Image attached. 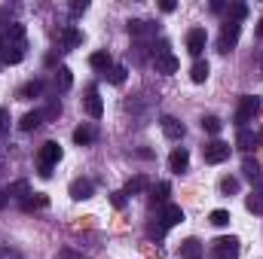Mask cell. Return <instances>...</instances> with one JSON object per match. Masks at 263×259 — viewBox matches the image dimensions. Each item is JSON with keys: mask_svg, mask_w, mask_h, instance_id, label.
Returning a JSON list of instances; mask_svg holds the SVG:
<instances>
[{"mask_svg": "<svg viewBox=\"0 0 263 259\" xmlns=\"http://www.w3.org/2000/svg\"><path fill=\"white\" fill-rule=\"evenodd\" d=\"M263 113V98H257V95H245L242 101H239V110H236V125L239 128H245L248 122H254V116H260Z\"/></svg>", "mask_w": 263, "mask_h": 259, "instance_id": "cell-1", "label": "cell"}, {"mask_svg": "<svg viewBox=\"0 0 263 259\" xmlns=\"http://www.w3.org/2000/svg\"><path fill=\"white\" fill-rule=\"evenodd\" d=\"M62 159V146L55 140H46L37 153V165H40V177H52V165H59Z\"/></svg>", "mask_w": 263, "mask_h": 259, "instance_id": "cell-2", "label": "cell"}, {"mask_svg": "<svg viewBox=\"0 0 263 259\" xmlns=\"http://www.w3.org/2000/svg\"><path fill=\"white\" fill-rule=\"evenodd\" d=\"M153 67H156V73H162V76H172V73H178V67H181V61L168 52V43H165V40L159 43V49H153Z\"/></svg>", "mask_w": 263, "mask_h": 259, "instance_id": "cell-3", "label": "cell"}, {"mask_svg": "<svg viewBox=\"0 0 263 259\" xmlns=\"http://www.w3.org/2000/svg\"><path fill=\"white\" fill-rule=\"evenodd\" d=\"M211 259H239V238L223 235V238L211 241Z\"/></svg>", "mask_w": 263, "mask_h": 259, "instance_id": "cell-4", "label": "cell"}, {"mask_svg": "<svg viewBox=\"0 0 263 259\" xmlns=\"http://www.w3.org/2000/svg\"><path fill=\"white\" fill-rule=\"evenodd\" d=\"M230 153H233V146L223 143V140H211V143L202 146V159H205L208 165H220V162H227Z\"/></svg>", "mask_w": 263, "mask_h": 259, "instance_id": "cell-5", "label": "cell"}, {"mask_svg": "<svg viewBox=\"0 0 263 259\" xmlns=\"http://www.w3.org/2000/svg\"><path fill=\"white\" fill-rule=\"evenodd\" d=\"M239 34H242V25H236V21H227L223 25V31H220V37H217V52H230L236 43H239Z\"/></svg>", "mask_w": 263, "mask_h": 259, "instance_id": "cell-6", "label": "cell"}, {"mask_svg": "<svg viewBox=\"0 0 263 259\" xmlns=\"http://www.w3.org/2000/svg\"><path fill=\"white\" fill-rule=\"evenodd\" d=\"M205 43H208V34H205V28H193V31L187 34V52H190L193 58H199V55H202Z\"/></svg>", "mask_w": 263, "mask_h": 259, "instance_id": "cell-7", "label": "cell"}, {"mask_svg": "<svg viewBox=\"0 0 263 259\" xmlns=\"http://www.w3.org/2000/svg\"><path fill=\"white\" fill-rule=\"evenodd\" d=\"M70 198L73 201H86V198H92L95 192V186H92V180H86V177H77V180H70Z\"/></svg>", "mask_w": 263, "mask_h": 259, "instance_id": "cell-8", "label": "cell"}, {"mask_svg": "<svg viewBox=\"0 0 263 259\" xmlns=\"http://www.w3.org/2000/svg\"><path fill=\"white\" fill-rule=\"evenodd\" d=\"M187 165H190V153H187V146H175L172 156H168V168H172L175 174H181V171H187Z\"/></svg>", "mask_w": 263, "mask_h": 259, "instance_id": "cell-9", "label": "cell"}, {"mask_svg": "<svg viewBox=\"0 0 263 259\" xmlns=\"http://www.w3.org/2000/svg\"><path fill=\"white\" fill-rule=\"evenodd\" d=\"M126 28H129L132 37H141V40H147V37H156V25H150V21H144V18H132Z\"/></svg>", "mask_w": 263, "mask_h": 259, "instance_id": "cell-10", "label": "cell"}, {"mask_svg": "<svg viewBox=\"0 0 263 259\" xmlns=\"http://www.w3.org/2000/svg\"><path fill=\"white\" fill-rule=\"evenodd\" d=\"M83 107H86V113H89L92 119H101V116H104V101L98 98V92H95V89H89V95H86Z\"/></svg>", "mask_w": 263, "mask_h": 259, "instance_id": "cell-11", "label": "cell"}, {"mask_svg": "<svg viewBox=\"0 0 263 259\" xmlns=\"http://www.w3.org/2000/svg\"><path fill=\"white\" fill-rule=\"evenodd\" d=\"M159 220H162V226H165V229H172V226L184 223V210H181V204H165V207H162V213H159Z\"/></svg>", "mask_w": 263, "mask_h": 259, "instance_id": "cell-12", "label": "cell"}, {"mask_svg": "<svg viewBox=\"0 0 263 259\" xmlns=\"http://www.w3.org/2000/svg\"><path fill=\"white\" fill-rule=\"evenodd\" d=\"M178 256H181V259H202V256H205V250H202V241H196V238H187V241H181V247H178Z\"/></svg>", "mask_w": 263, "mask_h": 259, "instance_id": "cell-13", "label": "cell"}, {"mask_svg": "<svg viewBox=\"0 0 263 259\" xmlns=\"http://www.w3.org/2000/svg\"><path fill=\"white\" fill-rule=\"evenodd\" d=\"M184 131H187L184 128V122H178L175 116H165V119H162V134H165L168 140H181Z\"/></svg>", "mask_w": 263, "mask_h": 259, "instance_id": "cell-14", "label": "cell"}, {"mask_svg": "<svg viewBox=\"0 0 263 259\" xmlns=\"http://www.w3.org/2000/svg\"><path fill=\"white\" fill-rule=\"evenodd\" d=\"M43 85H46L43 79H31V82H25V85L18 89V98H22V101H31V98H40V95H43Z\"/></svg>", "mask_w": 263, "mask_h": 259, "instance_id": "cell-15", "label": "cell"}, {"mask_svg": "<svg viewBox=\"0 0 263 259\" xmlns=\"http://www.w3.org/2000/svg\"><path fill=\"white\" fill-rule=\"evenodd\" d=\"M89 64L95 67V70H104V73H110V67H114V58H110V52H92L89 55Z\"/></svg>", "mask_w": 263, "mask_h": 259, "instance_id": "cell-16", "label": "cell"}, {"mask_svg": "<svg viewBox=\"0 0 263 259\" xmlns=\"http://www.w3.org/2000/svg\"><path fill=\"white\" fill-rule=\"evenodd\" d=\"M22 58H25V46H3V52H0L3 64H18Z\"/></svg>", "mask_w": 263, "mask_h": 259, "instance_id": "cell-17", "label": "cell"}, {"mask_svg": "<svg viewBox=\"0 0 263 259\" xmlns=\"http://www.w3.org/2000/svg\"><path fill=\"white\" fill-rule=\"evenodd\" d=\"M40 122H43V113H40V110H34V113H25V116H22L18 128H22V131H34V128H40Z\"/></svg>", "mask_w": 263, "mask_h": 259, "instance_id": "cell-18", "label": "cell"}, {"mask_svg": "<svg viewBox=\"0 0 263 259\" xmlns=\"http://www.w3.org/2000/svg\"><path fill=\"white\" fill-rule=\"evenodd\" d=\"M92 140H95V128H92V125H80V128H73V143L86 146V143H92Z\"/></svg>", "mask_w": 263, "mask_h": 259, "instance_id": "cell-19", "label": "cell"}, {"mask_svg": "<svg viewBox=\"0 0 263 259\" xmlns=\"http://www.w3.org/2000/svg\"><path fill=\"white\" fill-rule=\"evenodd\" d=\"M147 186H150V183H147V177H144V174H138V177H132L129 183H126V189H123V192H126V195H138V192H144Z\"/></svg>", "mask_w": 263, "mask_h": 259, "instance_id": "cell-20", "label": "cell"}, {"mask_svg": "<svg viewBox=\"0 0 263 259\" xmlns=\"http://www.w3.org/2000/svg\"><path fill=\"white\" fill-rule=\"evenodd\" d=\"M242 171H245V177L248 180H254V183H260L263 174H260V165L254 162V159H245V165H242Z\"/></svg>", "mask_w": 263, "mask_h": 259, "instance_id": "cell-21", "label": "cell"}, {"mask_svg": "<svg viewBox=\"0 0 263 259\" xmlns=\"http://www.w3.org/2000/svg\"><path fill=\"white\" fill-rule=\"evenodd\" d=\"M208 73H211L208 61H196L193 70H190V79H193V82H205V79H208Z\"/></svg>", "mask_w": 263, "mask_h": 259, "instance_id": "cell-22", "label": "cell"}, {"mask_svg": "<svg viewBox=\"0 0 263 259\" xmlns=\"http://www.w3.org/2000/svg\"><path fill=\"white\" fill-rule=\"evenodd\" d=\"M55 85H59L62 92H67V89L73 85V76H70V70H67V67H59V70H55Z\"/></svg>", "mask_w": 263, "mask_h": 259, "instance_id": "cell-23", "label": "cell"}, {"mask_svg": "<svg viewBox=\"0 0 263 259\" xmlns=\"http://www.w3.org/2000/svg\"><path fill=\"white\" fill-rule=\"evenodd\" d=\"M254 140H257V137H254V131L239 128V137H236V146H239V149H251V146H254Z\"/></svg>", "mask_w": 263, "mask_h": 259, "instance_id": "cell-24", "label": "cell"}, {"mask_svg": "<svg viewBox=\"0 0 263 259\" xmlns=\"http://www.w3.org/2000/svg\"><path fill=\"white\" fill-rule=\"evenodd\" d=\"M245 207L251 210V213H263V192L257 189V192H251L248 198H245Z\"/></svg>", "mask_w": 263, "mask_h": 259, "instance_id": "cell-25", "label": "cell"}, {"mask_svg": "<svg viewBox=\"0 0 263 259\" xmlns=\"http://www.w3.org/2000/svg\"><path fill=\"white\" fill-rule=\"evenodd\" d=\"M62 37H65V46H67V49H73V46H80V43H83V34H80L73 25H70V28H65V34H62Z\"/></svg>", "mask_w": 263, "mask_h": 259, "instance_id": "cell-26", "label": "cell"}, {"mask_svg": "<svg viewBox=\"0 0 263 259\" xmlns=\"http://www.w3.org/2000/svg\"><path fill=\"white\" fill-rule=\"evenodd\" d=\"M168 192H172V183H168V180H162V183H156V186H153V201H159V204H165V198H168Z\"/></svg>", "mask_w": 263, "mask_h": 259, "instance_id": "cell-27", "label": "cell"}, {"mask_svg": "<svg viewBox=\"0 0 263 259\" xmlns=\"http://www.w3.org/2000/svg\"><path fill=\"white\" fill-rule=\"evenodd\" d=\"M211 226H217V229H223V226H230V210H211Z\"/></svg>", "mask_w": 263, "mask_h": 259, "instance_id": "cell-28", "label": "cell"}, {"mask_svg": "<svg viewBox=\"0 0 263 259\" xmlns=\"http://www.w3.org/2000/svg\"><path fill=\"white\" fill-rule=\"evenodd\" d=\"M126 73H129L126 64H114L110 67V82H114V85H123V82H126Z\"/></svg>", "mask_w": 263, "mask_h": 259, "instance_id": "cell-29", "label": "cell"}, {"mask_svg": "<svg viewBox=\"0 0 263 259\" xmlns=\"http://www.w3.org/2000/svg\"><path fill=\"white\" fill-rule=\"evenodd\" d=\"M202 128L208 131V134H220V128H223V122H220L217 116H205V119H202Z\"/></svg>", "mask_w": 263, "mask_h": 259, "instance_id": "cell-30", "label": "cell"}, {"mask_svg": "<svg viewBox=\"0 0 263 259\" xmlns=\"http://www.w3.org/2000/svg\"><path fill=\"white\" fill-rule=\"evenodd\" d=\"M245 15H248V6H245V3H236V6H230V18H227V21H236V25H239Z\"/></svg>", "mask_w": 263, "mask_h": 259, "instance_id": "cell-31", "label": "cell"}, {"mask_svg": "<svg viewBox=\"0 0 263 259\" xmlns=\"http://www.w3.org/2000/svg\"><path fill=\"white\" fill-rule=\"evenodd\" d=\"M28 183H25V180H18V183H15V186H9V198H22V201H25V198H28Z\"/></svg>", "mask_w": 263, "mask_h": 259, "instance_id": "cell-32", "label": "cell"}, {"mask_svg": "<svg viewBox=\"0 0 263 259\" xmlns=\"http://www.w3.org/2000/svg\"><path fill=\"white\" fill-rule=\"evenodd\" d=\"M220 192L223 195L239 192V180H236V177H223V180H220Z\"/></svg>", "mask_w": 263, "mask_h": 259, "instance_id": "cell-33", "label": "cell"}, {"mask_svg": "<svg viewBox=\"0 0 263 259\" xmlns=\"http://www.w3.org/2000/svg\"><path fill=\"white\" fill-rule=\"evenodd\" d=\"M89 9V3L86 0H77V3H70V15H83Z\"/></svg>", "mask_w": 263, "mask_h": 259, "instance_id": "cell-34", "label": "cell"}, {"mask_svg": "<svg viewBox=\"0 0 263 259\" xmlns=\"http://www.w3.org/2000/svg\"><path fill=\"white\" fill-rule=\"evenodd\" d=\"M110 201H114V207H126V192H114Z\"/></svg>", "mask_w": 263, "mask_h": 259, "instance_id": "cell-35", "label": "cell"}, {"mask_svg": "<svg viewBox=\"0 0 263 259\" xmlns=\"http://www.w3.org/2000/svg\"><path fill=\"white\" fill-rule=\"evenodd\" d=\"M9 128V113H6V107H0V131Z\"/></svg>", "mask_w": 263, "mask_h": 259, "instance_id": "cell-36", "label": "cell"}, {"mask_svg": "<svg viewBox=\"0 0 263 259\" xmlns=\"http://www.w3.org/2000/svg\"><path fill=\"white\" fill-rule=\"evenodd\" d=\"M0 259H22L15 250H9V247H0Z\"/></svg>", "mask_w": 263, "mask_h": 259, "instance_id": "cell-37", "label": "cell"}, {"mask_svg": "<svg viewBox=\"0 0 263 259\" xmlns=\"http://www.w3.org/2000/svg\"><path fill=\"white\" fill-rule=\"evenodd\" d=\"M9 204V189H0V210Z\"/></svg>", "mask_w": 263, "mask_h": 259, "instance_id": "cell-38", "label": "cell"}, {"mask_svg": "<svg viewBox=\"0 0 263 259\" xmlns=\"http://www.w3.org/2000/svg\"><path fill=\"white\" fill-rule=\"evenodd\" d=\"M162 12H175V0H162Z\"/></svg>", "mask_w": 263, "mask_h": 259, "instance_id": "cell-39", "label": "cell"}, {"mask_svg": "<svg viewBox=\"0 0 263 259\" xmlns=\"http://www.w3.org/2000/svg\"><path fill=\"white\" fill-rule=\"evenodd\" d=\"M59 259H80V256H77V253H70V250H62V253H59Z\"/></svg>", "mask_w": 263, "mask_h": 259, "instance_id": "cell-40", "label": "cell"}, {"mask_svg": "<svg viewBox=\"0 0 263 259\" xmlns=\"http://www.w3.org/2000/svg\"><path fill=\"white\" fill-rule=\"evenodd\" d=\"M257 34H260V37H263V18H260V25H257Z\"/></svg>", "mask_w": 263, "mask_h": 259, "instance_id": "cell-41", "label": "cell"}, {"mask_svg": "<svg viewBox=\"0 0 263 259\" xmlns=\"http://www.w3.org/2000/svg\"><path fill=\"white\" fill-rule=\"evenodd\" d=\"M0 52H3V34H0Z\"/></svg>", "mask_w": 263, "mask_h": 259, "instance_id": "cell-42", "label": "cell"}, {"mask_svg": "<svg viewBox=\"0 0 263 259\" xmlns=\"http://www.w3.org/2000/svg\"><path fill=\"white\" fill-rule=\"evenodd\" d=\"M257 140H263V128H260V134H257Z\"/></svg>", "mask_w": 263, "mask_h": 259, "instance_id": "cell-43", "label": "cell"}, {"mask_svg": "<svg viewBox=\"0 0 263 259\" xmlns=\"http://www.w3.org/2000/svg\"><path fill=\"white\" fill-rule=\"evenodd\" d=\"M0 64H3V61H0Z\"/></svg>", "mask_w": 263, "mask_h": 259, "instance_id": "cell-44", "label": "cell"}]
</instances>
